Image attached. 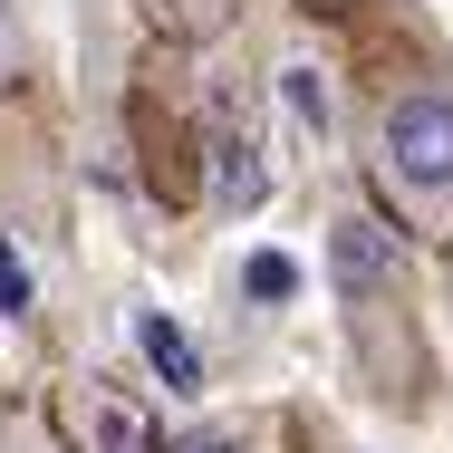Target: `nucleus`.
<instances>
[{"label": "nucleus", "instance_id": "nucleus-6", "mask_svg": "<svg viewBox=\"0 0 453 453\" xmlns=\"http://www.w3.org/2000/svg\"><path fill=\"white\" fill-rule=\"evenodd\" d=\"M299 10H319V19H338V10H357V0H299Z\"/></svg>", "mask_w": 453, "mask_h": 453}, {"label": "nucleus", "instance_id": "nucleus-1", "mask_svg": "<svg viewBox=\"0 0 453 453\" xmlns=\"http://www.w3.org/2000/svg\"><path fill=\"white\" fill-rule=\"evenodd\" d=\"M357 174H366V203L415 251H453V68L444 58H386L366 78Z\"/></svg>", "mask_w": 453, "mask_h": 453}, {"label": "nucleus", "instance_id": "nucleus-3", "mask_svg": "<svg viewBox=\"0 0 453 453\" xmlns=\"http://www.w3.org/2000/svg\"><path fill=\"white\" fill-rule=\"evenodd\" d=\"M135 338H145V357L165 366V386H174V395H193V386H203V366H193V348H183L174 319H155V309H145V319H135Z\"/></svg>", "mask_w": 453, "mask_h": 453}, {"label": "nucleus", "instance_id": "nucleus-4", "mask_svg": "<svg viewBox=\"0 0 453 453\" xmlns=\"http://www.w3.org/2000/svg\"><path fill=\"white\" fill-rule=\"evenodd\" d=\"M155 453H242L232 434H174V444H155Z\"/></svg>", "mask_w": 453, "mask_h": 453}, {"label": "nucleus", "instance_id": "nucleus-2", "mask_svg": "<svg viewBox=\"0 0 453 453\" xmlns=\"http://www.w3.org/2000/svg\"><path fill=\"white\" fill-rule=\"evenodd\" d=\"M328 280H338V309H348L357 386L376 405L415 415L425 386H434L425 309H415V242H405L376 203H338V212H328Z\"/></svg>", "mask_w": 453, "mask_h": 453}, {"label": "nucleus", "instance_id": "nucleus-5", "mask_svg": "<svg viewBox=\"0 0 453 453\" xmlns=\"http://www.w3.org/2000/svg\"><path fill=\"white\" fill-rule=\"evenodd\" d=\"M434 261H444V328H453V251H434Z\"/></svg>", "mask_w": 453, "mask_h": 453}]
</instances>
